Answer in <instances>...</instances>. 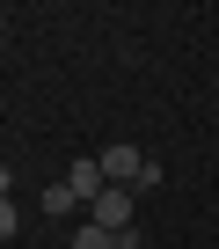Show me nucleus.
I'll use <instances>...</instances> for the list:
<instances>
[{
    "label": "nucleus",
    "instance_id": "1",
    "mask_svg": "<svg viewBox=\"0 0 219 249\" xmlns=\"http://www.w3.org/2000/svg\"><path fill=\"white\" fill-rule=\"evenodd\" d=\"M95 161H102V176L117 183V191H139V176H146V161H154V154H139L132 140H117V147H102Z\"/></svg>",
    "mask_w": 219,
    "mask_h": 249
},
{
    "label": "nucleus",
    "instance_id": "3",
    "mask_svg": "<svg viewBox=\"0 0 219 249\" xmlns=\"http://www.w3.org/2000/svg\"><path fill=\"white\" fill-rule=\"evenodd\" d=\"M66 191H73V198H88V205H95V198H102V191H110V176H102V161H88V154H80V161H73V169H66Z\"/></svg>",
    "mask_w": 219,
    "mask_h": 249
},
{
    "label": "nucleus",
    "instance_id": "4",
    "mask_svg": "<svg viewBox=\"0 0 219 249\" xmlns=\"http://www.w3.org/2000/svg\"><path fill=\"white\" fill-rule=\"evenodd\" d=\"M73 249H117V234H110V227H95V220H88V227H73Z\"/></svg>",
    "mask_w": 219,
    "mask_h": 249
},
{
    "label": "nucleus",
    "instance_id": "7",
    "mask_svg": "<svg viewBox=\"0 0 219 249\" xmlns=\"http://www.w3.org/2000/svg\"><path fill=\"white\" fill-rule=\"evenodd\" d=\"M8 183H15V176H8V161H0V198H8Z\"/></svg>",
    "mask_w": 219,
    "mask_h": 249
},
{
    "label": "nucleus",
    "instance_id": "6",
    "mask_svg": "<svg viewBox=\"0 0 219 249\" xmlns=\"http://www.w3.org/2000/svg\"><path fill=\"white\" fill-rule=\"evenodd\" d=\"M15 227H22V213H15V198H0V242H8Z\"/></svg>",
    "mask_w": 219,
    "mask_h": 249
},
{
    "label": "nucleus",
    "instance_id": "5",
    "mask_svg": "<svg viewBox=\"0 0 219 249\" xmlns=\"http://www.w3.org/2000/svg\"><path fill=\"white\" fill-rule=\"evenodd\" d=\"M73 205H80V198H73V191H66V176H59V183H51V191H44V213H51V220H66V213H73Z\"/></svg>",
    "mask_w": 219,
    "mask_h": 249
},
{
    "label": "nucleus",
    "instance_id": "2",
    "mask_svg": "<svg viewBox=\"0 0 219 249\" xmlns=\"http://www.w3.org/2000/svg\"><path fill=\"white\" fill-rule=\"evenodd\" d=\"M132 198H139V191H117V183H110V191L88 205V220H95V227H110V234H125V227H132Z\"/></svg>",
    "mask_w": 219,
    "mask_h": 249
}]
</instances>
